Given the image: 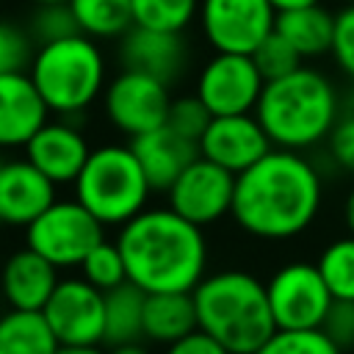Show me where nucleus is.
<instances>
[{"mask_svg":"<svg viewBox=\"0 0 354 354\" xmlns=\"http://www.w3.org/2000/svg\"><path fill=\"white\" fill-rule=\"evenodd\" d=\"M266 296L277 329H321L335 299L310 260L282 263L266 279Z\"/></svg>","mask_w":354,"mask_h":354,"instance_id":"6e6552de","label":"nucleus"},{"mask_svg":"<svg viewBox=\"0 0 354 354\" xmlns=\"http://www.w3.org/2000/svg\"><path fill=\"white\" fill-rule=\"evenodd\" d=\"M100 241H105V227L75 196H58L25 230V246L39 252L58 271L77 268Z\"/></svg>","mask_w":354,"mask_h":354,"instance_id":"0eeeda50","label":"nucleus"},{"mask_svg":"<svg viewBox=\"0 0 354 354\" xmlns=\"http://www.w3.org/2000/svg\"><path fill=\"white\" fill-rule=\"evenodd\" d=\"M36 55V41L28 28L0 19V75L28 72Z\"/></svg>","mask_w":354,"mask_h":354,"instance_id":"c756f323","label":"nucleus"},{"mask_svg":"<svg viewBox=\"0 0 354 354\" xmlns=\"http://www.w3.org/2000/svg\"><path fill=\"white\" fill-rule=\"evenodd\" d=\"M252 58H254V66L260 69L266 83L277 80V77H285V75H290V72H296L301 66V55L277 30L252 53Z\"/></svg>","mask_w":354,"mask_h":354,"instance_id":"2f4dec72","label":"nucleus"},{"mask_svg":"<svg viewBox=\"0 0 354 354\" xmlns=\"http://www.w3.org/2000/svg\"><path fill=\"white\" fill-rule=\"evenodd\" d=\"M50 119L28 72L0 75V149H25Z\"/></svg>","mask_w":354,"mask_h":354,"instance_id":"6ab92c4d","label":"nucleus"},{"mask_svg":"<svg viewBox=\"0 0 354 354\" xmlns=\"http://www.w3.org/2000/svg\"><path fill=\"white\" fill-rule=\"evenodd\" d=\"M274 8H277V14L279 11H290V8H301V6H315V3H321V0H268Z\"/></svg>","mask_w":354,"mask_h":354,"instance_id":"a19ab883","label":"nucleus"},{"mask_svg":"<svg viewBox=\"0 0 354 354\" xmlns=\"http://www.w3.org/2000/svg\"><path fill=\"white\" fill-rule=\"evenodd\" d=\"M274 30L301 55V61L304 58H318V55L332 53L335 14L321 3L279 11Z\"/></svg>","mask_w":354,"mask_h":354,"instance_id":"412c9836","label":"nucleus"},{"mask_svg":"<svg viewBox=\"0 0 354 354\" xmlns=\"http://www.w3.org/2000/svg\"><path fill=\"white\" fill-rule=\"evenodd\" d=\"M77 30L94 41L122 39L133 22V0H69Z\"/></svg>","mask_w":354,"mask_h":354,"instance_id":"b1692460","label":"nucleus"},{"mask_svg":"<svg viewBox=\"0 0 354 354\" xmlns=\"http://www.w3.org/2000/svg\"><path fill=\"white\" fill-rule=\"evenodd\" d=\"M321 329L337 348H354V301H335Z\"/></svg>","mask_w":354,"mask_h":354,"instance_id":"c9c22d12","label":"nucleus"},{"mask_svg":"<svg viewBox=\"0 0 354 354\" xmlns=\"http://www.w3.org/2000/svg\"><path fill=\"white\" fill-rule=\"evenodd\" d=\"M127 282L144 293H194L207 277L210 246L202 227L169 205H149L116 232Z\"/></svg>","mask_w":354,"mask_h":354,"instance_id":"f03ea898","label":"nucleus"},{"mask_svg":"<svg viewBox=\"0 0 354 354\" xmlns=\"http://www.w3.org/2000/svg\"><path fill=\"white\" fill-rule=\"evenodd\" d=\"M324 207L321 169L290 149H271L235 177L232 221L254 241L282 243L304 235Z\"/></svg>","mask_w":354,"mask_h":354,"instance_id":"f257e3e1","label":"nucleus"},{"mask_svg":"<svg viewBox=\"0 0 354 354\" xmlns=\"http://www.w3.org/2000/svg\"><path fill=\"white\" fill-rule=\"evenodd\" d=\"M191 296L196 307V326L232 354H254L277 332L266 282L252 271H210Z\"/></svg>","mask_w":354,"mask_h":354,"instance_id":"20e7f679","label":"nucleus"},{"mask_svg":"<svg viewBox=\"0 0 354 354\" xmlns=\"http://www.w3.org/2000/svg\"><path fill=\"white\" fill-rule=\"evenodd\" d=\"M152 191H169V185L199 158L196 141L174 133L169 124H160L130 141Z\"/></svg>","mask_w":354,"mask_h":354,"instance_id":"aec40b11","label":"nucleus"},{"mask_svg":"<svg viewBox=\"0 0 354 354\" xmlns=\"http://www.w3.org/2000/svg\"><path fill=\"white\" fill-rule=\"evenodd\" d=\"M33 6H53V3H69V0H30Z\"/></svg>","mask_w":354,"mask_h":354,"instance_id":"79ce46f5","label":"nucleus"},{"mask_svg":"<svg viewBox=\"0 0 354 354\" xmlns=\"http://www.w3.org/2000/svg\"><path fill=\"white\" fill-rule=\"evenodd\" d=\"M0 163H3V160H0Z\"/></svg>","mask_w":354,"mask_h":354,"instance_id":"49530a36","label":"nucleus"},{"mask_svg":"<svg viewBox=\"0 0 354 354\" xmlns=\"http://www.w3.org/2000/svg\"><path fill=\"white\" fill-rule=\"evenodd\" d=\"M340 216H343L346 232L354 235V183H351V188H348L346 196H343V210H340Z\"/></svg>","mask_w":354,"mask_h":354,"instance_id":"4c0bfd02","label":"nucleus"},{"mask_svg":"<svg viewBox=\"0 0 354 354\" xmlns=\"http://www.w3.org/2000/svg\"><path fill=\"white\" fill-rule=\"evenodd\" d=\"M210 119H213V113L202 105V100L196 94H183V97H174L171 100L166 124L174 133H180V136H185V138H191V141L199 144V138L207 130Z\"/></svg>","mask_w":354,"mask_h":354,"instance_id":"473e14b6","label":"nucleus"},{"mask_svg":"<svg viewBox=\"0 0 354 354\" xmlns=\"http://www.w3.org/2000/svg\"><path fill=\"white\" fill-rule=\"evenodd\" d=\"M36 47L39 44H50V41H58V39H66V36H75L80 33L77 30V22L69 11V3H53V6H36L33 17H30V25H28Z\"/></svg>","mask_w":354,"mask_h":354,"instance_id":"7c9ffc66","label":"nucleus"},{"mask_svg":"<svg viewBox=\"0 0 354 354\" xmlns=\"http://www.w3.org/2000/svg\"><path fill=\"white\" fill-rule=\"evenodd\" d=\"M263 86L266 80L252 55L213 53L196 75L194 94L213 116H235L254 113Z\"/></svg>","mask_w":354,"mask_h":354,"instance_id":"9b49d317","label":"nucleus"},{"mask_svg":"<svg viewBox=\"0 0 354 354\" xmlns=\"http://www.w3.org/2000/svg\"><path fill=\"white\" fill-rule=\"evenodd\" d=\"M199 30L213 53L252 55L277 25L268 0H199Z\"/></svg>","mask_w":354,"mask_h":354,"instance_id":"1a4fd4ad","label":"nucleus"},{"mask_svg":"<svg viewBox=\"0 0 354 354\" xmlns=\"http://www.w3.org/2000/svg\"><path fill=\"white\" fill-rule=\"evenodd\" d=\"M188 61H191V50L183 33H166V30H149V28L133 25L119 39L122 69L144 72L166 86L183 77Z\"/></svg>","mask_w":354,"mask_h":354,"instance_id":"f3484780","label":"nucleus"},{"mask_svg":"<svg viewBox=\"0 0 354 354\" xmlns=\"http://www.w3.org/2000/svg\"><path fill=\"white\" fill-rule=\"evenodd\" d=\"M196 147H199V158L232 171L235 177L252 169L263 155L274 149L254 113L213 116Z\"/></svg>","mask_w":354,"mask_h":354,"instance_id":"4468645a","label":"nucleus"},{"mask_svg":"<svg viewBox=\"0 0 354 354\" xmlns=\"http://www.w3.org/2000/svg\"><path fill=\"white\" fill-rule=\"evenodd\" d=\"M28 75L50 113L61 119L86 113L97 100H102L108 86V64L100 41L83 33L39 44Z\"/></svg>","mask_w":354,"mask_h":354,"instance_id":"39448f33","label":"nucleus"},{"mask_svg":"<svg viewBox=\"0 0 354 354\" xmlns=\"http://www.w3.org/2000/svg\"><path fill=\"white\" fill-rule=\"evenodd\" d=\"M326 158L346 174L354 177V113L340 116L335 130L326 138Z\"/></svg>","mask_w":354,"mask_h":354,"instance_id":"f704fd0d","label":"nucleus"},{"mask_svg":"<svg viewBox=\"0 0 354 354\" xmlns=\"http://www.w3.org/2000/svg\"><path fill=\"white\" fill-rule=\"evenodd\" d=\"M58 282L61 271L28 246L14 249L0 260V296L8 310L41 313Z\"/></svg>","mask_w":354,"mask_h":354,"instance_id":"a211bd4d","label":"nucleus"},{"mask_svg":"<svg viewBox=\"0 0 354 354\" xmlns=\"http://www.w3.org/2000/svg\"><path fill=\"white\" fill-rule=\"evenodd\" d=\"M58 185L50 183L28 158L0 163V224L28 230L53 202Z\"/></svg>","mask_w":354,"mask_h":354,"instance_id":"dca6fc26","label":"nucleus"},{"mask_svg":"<svg viewBox=\"0 0 354 354\" xmlns=\"http://www.w3.org/2000/svg\"><path fill=\"white\" fill-rule=\"evenodd\" d=\"M166 351L163 354H232L230 348H224L216 337H210L207 332L202 329H194L191 335L174 340L171 346H163Z\"/></svg>","mask_w":354,"mask_h":354,"instance_id":"e433bc0d","label":"nucleus"},{"mask_svg":"<svg viewBox=\"0 0 354 354\" xmlns=\"http://www.w3.org/2000/svg\"><path fill=\"white\" fill-rule=\"evenodd\" d=\"M58 340L41 313L6 310L0 315V354H55Z\"/></svg>","mask_w":354,"mask_h":354,"instance_id":"393cba45","label":"nucleus"},{"mask_svg":"<svg viewBox=\"0 0 354 354\" xmlns=\"http://www.w3.org/2000/svg\"><path fill=\"white\" fill-rule=\"evenodd\" d=\"M351 105H354V97H351ZM351 113H354V111H351Z\"/></svg>","mask_w":354,"mask_h":354,"instance_id":"c03bdc74","label":"nucleus"},{"mask_svg":"<svg viewBox=\"0 0 354 354\" xmlns=\"http://www.w3.org/2000/svg\"><path fill=\"white\" fill-rule=\"evenodd\" d=\"M88 155H91V144L86 141L83 130L61 116L47 119L25 147V158L58 188L75 185Z\"/></svg>","mask_w":354,"mask_h":354,"instance_id":"2eb2a0df","label":"nucleus"},{"mask_svg":"<svg viewBox=\"0 0 354 354\" xmlns=\"http://www.w3.org/2000/svg\"><path fill=\"white\" fill-rule=\"evenodd\" d=\"M144 301L147 293L133 282L105 293V346L144 340Z\"/></svg>","mask_w":354,"mask_h":354,"instance_id":"5701e85b","label":"nucleus"},{"mask_svg":"<svg viewBox=\"0 0 354 354\" xmlns=\"http://www.w3.org/2000/svg\"><path fill=\"white\" fill-rule=\"evenodd\" d=\"M196 326V307L191 293H147L144 301V340L171 346Z\"/></svg>","mask_w":354,"mask_h":354,"instance_id":"4be33fe9","label":"nucleus"},{"mask_svg":"<svg viewBox=\"0 0 354 354\" xmlns=\"http://www.w3.org/2000/svg\"><path fill=\"white\" fill-rule=\"evenodd\" d=\"M235 174L196 158L166 191V205L185 221L207 230L232 213Z\"/></svg>","mask_w":354,"mask_h":354,"instance_id":"ddd939ff","label":"nucleus"},{"mask_svg":"<svg viewBox=\"0 0 354 354\" xmlns=\"http://www.w3.org/2000/svg\"><path fill=\"white\" fill-rule=\"evenodd\" d=\"M77 268H80V277L88 285H94L97 290H102V293H108V290H113V288L127 282V268H124L122 252H119L116 241H108V238L100 241L83 257V263Z\"/></svg>","mask_w":354,"mask_h":354,"instance_id":"cd10ccee","label":"nucleus"},{"mask_svg":"<svg viewBox=\"0 0 354 354\" xmlns=\"http://www.w3.org/2000/svg\"><path fill=\"white\" fill-rule=\"evenodd\" d=\"M108 354H149V348L144 346V340H136V343H119V346H108Z\"/></svg>","mask_w":354,"mask_h":354,"instance_id":"58836bf2","label":"nucleus"},{"mask_svg":"<svg viewBox=\"0 0 354 354\" xmlns=\"http://www.w3.org/2000/svg\"><path fill=\"white\" fill-rule=\"evenodd\" d=\"M254 116L274 149L307 152L326 144L340 122V94L329 75L301 64L296 72L263 86Z\"/></svg>","mask_w":354,"mask_h":354,"instance_id":"7ed1b4c3","label":"nucleus"},{"mask_svg":"<svg viewBox=\"0 0 354 354\" xmlns=\"http://www.w3.org/2000/svg\"><path fill=\"white\" fill-rule=\"evenodd\" d=\"M199 17V0H133V22L149 30L185 33Z\"/></svg>","mask_w":354,"mask_h":354,"instance_id":"bb28decb","label":"nucleus"},{"mask_svg":"<svg viewBox=\"0 0 354 354\" xmlns=\"http://www.w3.org/2000/svg\"><path fill=\"white\" fill-rule=\"evenodd\" d=\"M41 315L58 346L105 343V293L83 277H61Z\"/></svg>","mask_w":354,"mask_h":354,"instance_id":"f8f14e48","label":"nucleus"},{"mask_svg":"<svg viewBox=\"0 0 354 354\" xmlns=\"http://www.w3.org/2000/svg\"><path fill=\"white\" fill-rule=\"evenodd\" d=\"M343 3H346V6H348V3H354V0H343Z\"/></svg>","mask_w":354,"mask_h":354,"instance_id":"37998d69","label":"nucleus"},{"mask_svg":"<svg viewBox=\"0 0 354 354\" xmlns=\"http://www.w3.org/2000/svg\"><path fill=\"white\" fill-rule=\"evenodd\" d=\"M335 301H354V235L332 238L315 260Z\"/></svg>","mask_w":354,"mask_h":354,"instance_id":"a878e982","label":"nucleus"},{"mask_svg":"<svg viewBox=\"0 0 354 354\" xmlns=\"http://www.w3.org/2000/svg\"><path fill=\"white\" fill-rule=\"evenodd\" d=\"M55 354H108L102 346H58Z\"/></svg>","mask_w":354,"mask_h":354,"instance_id":"ea45409f","label":"nucleus"},{"mask_svg":"<svg viewBox=\"0 0 354 354\" xmlns=\"http://www.w3.org/2000/svg\"><path fill=\"white\" fill-rule=\"evenodd\" d=\"M75 199L102 224L124 227L141 210L149 207L152 185L133 152L130 144H100L91 147V155L77 174Z\"/></svg>","mask_w":354,"mask_h":354,"instance_id":"423d86ee","label":"nucleus"},{"mask_svg":"<svg viewBox=\"0 0 354 354\" xmlns=\"http://www.w3.org/2000/svg\"><path fill=\"white\" fill-rule=\"evenodd\" d=\"M171 100L174 97L166 83H160L144 72L122 69L108 80V86L102 91V111H105V119L111 122V127L133 141V138L166 124Z\"/></svg>","mask_w":354,"mask_h":354,"instance_id":"9d476101","label":"nucleus"},{"mask_svg":"<svg viewBox=\"0 0 354 354\" xmlns=\"http://www.w3.org/2000/svg\"><path fill=\"white\" fill-rule=\"evenodd\" d=\"M3 3H6V0H0V6H3Z\"/></svg>","mask_w":354,"mask_h":354,"instance_id":"a18cd8bd","label":"nucleus"},{"mask_svg":"<svg viewBox=\"0 0 354 354\" xmlns=\"http://www.w3.org/2000/svg\"><path fill=\"white\" fill-rule=\"evenodd\" d=\"M329 55L348 77H354V3L343 6L335 14V39Z\"/></svg>","mask_w":354,"mask_h":354,"instance_id":"72a5a7b5","label":"nucleus"},{"mask_svg":"<svg viewBox=\"0 0 354 354\" xmlns=\"http://www.w3.org/2000/svg\"><path fill=\"white\" fill-rule=\"evenodd\" d=\"M254 354H346L337 348L324 329H277Z\"/></svg>","mask_w":354,"mask_h":354,"instance_id":"c85d7f7f","label":"nucleus"}]
</instances>
